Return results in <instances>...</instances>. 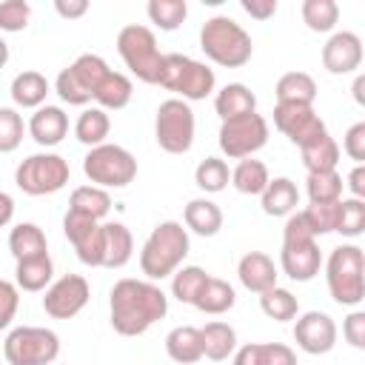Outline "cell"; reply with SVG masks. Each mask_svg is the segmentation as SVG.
Instances as JSON below:
<instances>
[{"label": "cell", "mask_w": 365, "mask_h": 365, "mask_svg": "<svg viewBox=\"0 0 365 365\" xmlns=\"http://www.w3.org/2000/svg\"><path fill=\"white\" fill-rule=\"evenodd\" d=\"M111 328L120 336H140L168 314L165 291L151 279L123 277L108 294Z\"/></svg>", "instance_id": "obj_1"}, {"label": "cell", "mask_w": 365, "mask_h": 365, "mask_svg": "<svg viewBox=\"0 0 365 365\" xmlns=\"http://www.w3.org/2000/svg\"><path fill=\"white\" fill-rule=\"evenodd\" d=\"M188 251H191V240H188V231L182 228V222L163 220L151 228V234L145 237V242L140 248V268L151 282L165 279L182 265Z\"/></svg>", "instance_id": "obj_2"}, {"label": "cell", "mask_w": 365, "mask_h": 365, "mask_svg": "<svg viewBox=\"0 0 365 365\" xmlns=\"http://www.w3.org/2000/svg\"><path fill=\"white\" fill-rule=\"evenodd\" d=\"M200 48L211 63H217L222 68H240L251 60L254 40L234 17L214 14L200 29Z\"/></svg>", "instance_id": "obj_3"}, {"label": "cell", "mask_w": 365, "mask_h": 365, "mask_svg": "<svg viewBox=\"0 0 365 365\" xmlns=\"http://www.w3.org/2000/svg\"><path fill=\"white\" fill-rule=\"evenodd\" d=\"M328 294L336 305H359L365 299V254L356 242H342L331 248L325 259Z\"/></svg>", "instance_id": "obj_4"}, {"label": "cell", "mask_w": 365, "mask_h": 365, "mask_svg": "<svg viewBox=\"0 0 365 365\" xmlns=\"http://www.w3.org/2000/svg\"><path fill=\"white\" fill-rule=\"evenodd\" d=\"M165 91H174L180 100L185 103H197L205 100L208 94H214L217 88V74L214 68H208L205 63L188 57V54H163V66H160V83Z\"/></svg>", "instance_id": "obj_5"}, {"label": "cell", "mask_w": 365, "mask_h": 365, "mask_svg": "<svg viewBox=\"0 0 365 365\" xmlns=\"http://www.w3.org/2000/svg\"><path fill=\"white\" fill-rule=\"evenodd\" d=\"M117 51L125 63V68L148 83V86H157L160 83V66H163V51L157 46V37L148 26H140V23H128L117 31Z\"/></svg>", "instance_id": "obj_6"}, {"label": "cell", "mask_w": 365, "mask_h": 365, "mask_svg": "<svg viewBox=\"0 0 365 365\" xmlns=\"http://www.w3.org/2000/svg\"><path fill=\"white\" fill-rule=\"evenodd\" d=\"M83 174L97 188H125L137 177V157L117 143H103L83 157Z\"/></svg>", "instance_id": "obj_7"}, {"label": "cell", "mask_w": 365, "mask_h": 365, "mask_svg": "<svg viewBox=\"0 0 365 365\" xmlns=\"http://www.w3.org/2000/svg\"><path fill=\"white\" fill-rule=\"evenodd\" d=\"M71 168L68 160L57 151H40L26 157L17 168H14V182L23 194L29 197H46V194H57L60 188L68 185Z\"/></svg>", "instance_id": "obj_8"}, {"label": "cell", "mask_w": 365, "mask_h": 365, "mask_svg": "<svg viewBox=\"0 0 365 365\" xmlns=\"http://www.w3.org/2000/svg\"><path fill=\"white\" fill-rule=\"evenodd\" d=\"M197 134V117L191 106L180 97H168L160 103L154 117V137L157 145L168 154H188Z\"/></svg>", "instance_id": "obj_9"}, {"label": "cell", "mask_w": 365, "mask_h": 365, "mask_svg": "<svg viewBox=\"0 0 365 365\" xmlns=\"http://www.w3.org/2000/svg\"><path fill=\"white\" fill-rule=\"evenodd\" d=\"M3 356L9 365H51L60 356V336L40 325L11 328L3 342Z\"/></svg>", "instance_id": "obj_10"}, {"label": "cell", "mask_w": 365, "mask_h": 365, "mask_svg": "<svg viewBox=\"0 0 365 365\" xmlns=\"http://www.w3.org/2000/svg\"><path fill=\"white\" fill-rule=\"evenodd\" d=\"M108 63L100 54H80L71 66H66L57 80H54V91L60 94L63 103L68 106H86L94 100L97 86L106 80L108 74Z\"/></svg>", "instance_id": "obj_11"}, {"label": "cell", "mask_w": 365, "mask_h": 365, "mask_svg": "<svg viewBox=\"0 0 365 365\" xmlns=\"http://www.w3.org/2000/svg\"><path fill=\"white\" fill-rule=\"evenodd\" d=\"M217 143H220V151L231 160L254 157L268 143V120L257 111L234 117V120H222Z\"/></svg>", "instance_id": "obj_12"}, {"label": "cell", "mask_w": 365, "mask_h": 365, "mask_svg": "<svg viewBox=\"0 0 365 365\" xmlns=\"http://www.w3.org/2000/svg\"><path fill=\"white\" fill-rule=\"evenodd\" d=\"M91 299V285L83 274H63L46 288L43 311L51 319H71L77 317Z\"/></svg>", "instance_id": "obj_13"}, {"label": "cell", "mask_w": 365, "mask_h": 365, "mask_svg": "<svg viewBox=\"0 0 365 365\" xmlns=\"http://www.w3.org/2000/svg\"><path fill=\"white\" fill-rule=\"evenodd\" d=\"M274 125L297 145H308L328 134L325 120L314 111V106H297V103H277L274 106Z\"/></svg>", "instance_id": "obj_14"}, {"label": "cell", "mask_w": 365, "mask_h": 365, "mask_svg": "<svg viewBox=\"0 0 365 365\" xmlns=\"http://www.w3.org/2000/svg\"><path fill=\"white\" fill-rule=\"evenodd\" d=\"M63 234L74 245V254L83 265L103 268V222L88 220V217L74 214V211H66Z\"/></svg>", "instance_id": "obj_15"}, {"label": "cell", "mask_w": 365, "mask_h": 365, "mask_svg": "<svg viewBox=\"0 0 365 365\" xmlns=\"http://www.w3.org/2000/svg\"><path fill=\"white\" fill-rule=\"evenodd\" d=\"M294 342L299 351L311 354V356H319V354H328L334 351L336 345V322L325 314V311H305V314H297V322H294Z\"/></svg>", "instance_id": "obj_16"}, {"label": "cell", "mask_w": 365, "mask_h": 365, "mask_svg": "<svg viewBox=\"0 0 365 365\" xmlns=\"http://www.w3.org/2000/svg\"><path fill=\"white\" fill-rule=\"evenodd\" d=\"M279 268L294 282H311L322 268V251L317 240H294L282 242L279 251Z\"/></svg>", "instance_id": "obj_17"}, {"label": "cell", "mask_w": 365, "mask_h": 365, "mask_svg": "<svg viewBox=\"0 0 365 365\" xmlns=\"http://www.w3.org/2000/svg\"><path fill=\"white\" fill-rule=\"evenodd\" d=\"M322 66L331 74H354L362 66V40L356 31H331L322 46Z\"/></svg>", "instance_id": "obj_18"}, {"label": "cell", "mask_w": 365, "mask_h": 365, "mask_svg": "<svg viewBox=\"0 0 365 365\" xmlns=\"http://www.w3.org/2000/svg\"><path fill=\"white\" fill-rule=\"evenodd\" d=\"M29 134L37 145L51 148L57 143H63V137L68 134V114L60 106H40L34 108V114L29 117Z\"/></svg>", "instance_id": "obj_19"}, {"label": "cell", "mask_w": 365, "mask_h": 365, "mask_svg": "<svg viewBox=\"0 0 365 365\" xmlns=\"http://www.w3.org/2000/svg\"><path fill=\"white\" fill-rule=\"evenodd\" d=\"M237 277H240V282H242L245 291L262 294V291H268V288L277 285V277L279 274H277L274 259L265 251H248L237 262Z\"/></svg>", "instance_id": "obj_20"}, {"label": "cell", "mask_w": 365, "mask_h": 365, "mask_svg": "<svg viewBox=\"0 0 365 365\" xmlns=\"http://www.w3.org/2000/svg\"><path fill=\"white\" fill-rule=\"evenodd\" d=\"M259 205L268 217H288L299 205V188L291 177H274L259 194Z\"/></svg>", "instance_id": "obj_21"}, {"label": "cell", "mask_w": 365, "mask_h": 365, "mask_svg": "<svg viewBox=\"0 0 365 365\" xmlns=\"http://www.w3.org/2000/svg\"><path fill=\"white\" fill-rule=\"evenodd\" d=\"M234 365H297V354L285 342H248L234 351Z\"/></svg>", "instance_id": "obj_22"}, {"label": "cell", "mask_w": 365, "mask_h": 365, "mask_svg": "<svg viewBox=\"0 0 365 365\" xmlns=\"http://www.w3.org/2000/svg\"><path fill=\"white\" fill-rule=\"evenodd\" d=\"M214 111L220 120H234L242 114L257 111V94L245 83H225L214 94Z\"/></svg>", "instance_id": "obj_23"}, {"label": "cell", "mask_w": 365, "mask_h": 365, "mask_svg": "<svg viewBox=\"0 0 365 365\" xmlns=\"http://www.w3.org/2000/svg\"><path fill=\"white\" fill-rule=\"evenodd\" d=\"M182 222H185V231H194L197 237H214L222 228V211L214 200L197 197V200H188L182 211Z\"/></svg>", "instance_id": "obj_24"}, {"label": "cell", "mask_w": 365, "mask_h": 365, "mask_svg": "<svg viewBox=\"0 0 365 365\" xmlns=\"http://www.w3.org/2000/svg\"><path fill=\"white\" fill-rule=\"evenodd\" d=\"M48 91H51V86H48L46 74H40L34 68L14 74V80L9 86V94H11L14 106H20V108H40V106H46Z\"/></svg>", "instance_id": "obj_25"}, {"label": "cell", "mask_w": 365, "mask_h": 365, "mask_svg": "<svg viewBox=\"0 0 365 365\" xmlns=\"http://www.w3.org/2000/svg\"><path fill=\"white\" fill-rule=\"evenodd\" d=\"M134 254V237L123 222H103V268H123Z\"/></svg>", "instance_id": "obj_26"}, {"label": "cell", "mask_w": 365, "mask_h": 365, "mask_svg": "<svg viewBox=\"0 0 365 365\" xmlns=\"http://www.w3.org/2000/svg\"><path fill=\"white\" fill-rule=\"evenodd\" d=\"M200 339H202V356H208L211 362H222L237 351V331L222 319L205 322L200 328Z\"/></svg>", "instance_id": "obj_27"}, {"label": "cell", "mask_w": 365, "mask_h": 365, "mask_svg": "<svg viewBox=\"0 0 365 365\" xmlns=\"http://www.w3.org/2000/svg\"><path fill=\"white\" fill-rule=\"evenodd\" d=\"M165 354L168 359L180 362V365H194L202 359V339H200V328L194 325H177L168 331L165 336Z\"/></svg>", "instance_id": "obj_28"}, {"label": "cell", "mask_w": 365, "mask_h": 365, "mask_svg": "<svg viewBox=\"0 0 365 365\" xmlns=\"http://www.w3.org/2000/svg\"><path fill=\"white\" fill-rule=\"evenodd\" d=\"M9 251H11L14 262L31 259V257H43V254H48V240H46V234H43L40 225H34V222H17L9 231Z\"/></svg>", "instance_id": "obj_29"}, {"label": "cell", "mask_w": 365, "mask_h": 365, "mask_svg": "<svg viewBox=\"0 0 365 365\" xmlns=\"http://www.w3.org/2000/svg\"><path fill=\"white\" fill-rule=\"evenodd\" d=\"M54 279V262L48 254L43 257H31V259H20L14 265V285L20 291H29V294H37V291H46Z\"/></svg>", "instance_id": "obj_30"}, {"label": "cell", "mask_w": 365, "mask_h": 365, "mask_svg": "<svg viewBox=\"0 0 365 365\" xmlns=\"http://www.w3.org/2000/svg\"><path fill=\"white\" fill-rule=\"evenodd\" d=\"M68 211L74 214H83L88 220H106L108 211H111V194L106 188H97V185H80L71 191L68 197Z\"/></svg>", "instance_id": "obj_31"}, {"label": "cell", "mask_w": 365, "mask_h": 365, "mask_svg": "<svg viewBox=\"0 0 365 365\" xmlns=\"http://www.w3.org/2000/svg\"><path fill=\"white\" fill-rule=\"evenodd\" d=\"M237 302V291L231 282L220 279V277H208V282L202 285L200 297L194 299V308L202 311V314H211V317H220L225 311H231Z\"/></svg>", "instance_id": "obj_32"}, {"label": "cell", "mask_w": 365, "mask_h": 365, "mask_svg": "<svg viewBox=\"0 0 365 365\" xmlns=\"http://www.w3.org/2000/svg\"><path fill=\"white\" fill-rule=\"evenodd\" d=\"M277 103H297V106H314L317 100V83L308 71H288L277 80Z\"/></svg>", "instance_id": "obj_33"}, {"label": "cell", "mask_w": 365, "mask_h": 365, "mask_svg": "<svg viewBox=\"0 0 365 365\" xmlns=\"http://www.w3.org/2000/svg\"><path fill=\"white\" fill-rule=\"evenodd\" d=\"M131 94H134L131 80L123 71H108L106 80L97 86L94 100H97V108H103V111H120L131 103Z\"/></svg>", "instance_id": "obj_34"}, {"label": "cell", "mask_w": 365, "mask_h": 365, "mask_svg": "<svg viewBox=\"0 0 365 365\" xmlns=\"http://www.w3.org/2000/svg\"><path fill=\"white\" fill-rule=\"evenodd\" d=\"M268 165L262 160H254V157H245L234 165L231 171V185L240 191V194H248V197H259L262 188L268 185Z\"/></svg>", "instance_id": "obj_35"}, {"label": "cell", "mask_w": 365, "mask_h": 365, "mask_svg": "<svg viewBox=\"0 0 365 365\" xmlns=\"http://www.w3.org/2000/svg\"><path fill=\"white\" fill-rule=\"evenodd\" d=\"M108 131H111L108 111H103V108H97V106H94V108H83L80 117H77V123H74V137H77L83 145H88V148L103 145L106 137H108Z\"/></svg>", "instance_id": "obj_36"}, {"label": "cell", "mask_w": 365, "mask_h": 365, "mask_svg": "<svg viewBox=\"0 0 365 365\" xmlns=\"http://www.w3.org/2000/svg\"><path fill=\"white\" fill-rule=\"evenodd\" d=\"M302 154V165L308 174H317V171H336V163H339V145L331 134L308 143L299 148Z\"/></svg>", "instance_id": "obj_37"}, {"label": "cell", "mask_w": 365, "mask_h": 365, "mask_svg": "<svg viewBox=\"0 0 365 365\" xmlns=\"http://www.w3.org/2000/svg\"><path fill=\"white\" fill-rule=\"evenodd\" d=\"M208 271L200 268V265H180L174 274H171V297L185 302V305H194V299L200 297L202 285L208 282Z\"/></svg>", "instance_id": "obj_38"}, {"label": "cell", "mask_w": 365, "mask_h": 365, "mask_svg": "<svg viewBox=\"0 0 365 365\" xmlns=\"http://www.w3.org/2000/svg\"><path fill=\"white\" fill-rule=\"evenodd\" d=\"M299 14H302V23L311 31H317V34H328L339 23V6H336V0H302Z\"/></svg>", "instance_id": "obj_39"}, {"label": "cell", "mask_w": 365, "mask_h": 365, "mask_svg": "<svg viewBox=\"0 0 365 365\" xmlns=\"http://www.w3.org/2000/svg\"><path fill=\"white\" fill-rule=\"evenodd\" d=\"M259 308H262V314H265L268 319H274V322H291V319H297V314H299L297 297H294L288 288H279V285H274V288H268V291L259 294Z\"/></svg>", "instance_id": "obj_40"}, {"label": "cell", "mask_w": 365, "mask_h": 365, "mask_svg": "<svg viewBox=\"0 0 365 365\" xmlns=\"http://www.w3.org/2000/svg\"><path fill=\"white\" fill-rule=\"evenodd\" d=\"M145 14L160 31H177L188 17V3L185 0H148Z\"/></svg>", "instance_id": "obj_41"}, {"label": "cell", "mask_w": 365, "mask_h": 365, "mask_svg": "<svg viewBox=\"0 0 365 365\" xmlns=\"http://www.w3.org/2000/svg\"><path fill=\"white\" fill-rule=\"evenodd\" d=\"M342 177L336 171H317L308 174L305 180V191L311 205H325V202H339L342 200Z\"/></svg>", "instance_id": "obj_42"}, {"label": "cell", "mask_w": 365, "mask_h": 365, "mask_svg": "<svg viewBox=\"0 0 365 365\" xmlns=\"http://www.w3.org/2000/svg\"><path fill=\"white\" fill-rule=\"evenodd\" d=\"M336 234L356 240L365 231V200H354V197H342L336 202Z\"/></svg>", "instance_id": "obj_43"}, {"label": "cell", "mask_w": 365, "mask_h": 365, "mask_svg": "<svg viewBox=\"0 0 365 365\" xmlns=\"http://www.w3.org/2000/svg\"><path fill=\"white\" fill-rule=\"evenodd\" d=\"M228 180H231L228 163L220 160V157H205V160H200V165L194 168V182H197V188L205 191V194L222 191V188L228 185Z\"/></svg>", "instance_id": "obj_44"}, {"label": "cell", "mask_w": 365, "mask_h": 365, "mask_svg": "<svg viewBox=\"0 0 365 365\" xmlns=\"http://www.w3.org/2000/svg\"><path fill=\"white\" fill-rule=\"evenodd\" d=\"M23 117L11 106H0V154H11L23 143Z\"/></svg>", "instance_id": "obj_45"}, {"label": "cell", "mask_w": 365, "mask_h": 365, "mask_svg": "<svg viewBox=\"0 0 365 365\" xmlns=\"http://www.w3.org/2000/svg\"><path fill=\"white\" fill-rule=\"evenodd\" d=\"M31 20V6L26 0H6L0 3V31L17 34L29 26Z\"/></svg>", "instance_id": "obj_46"}, {"label": "cell", "mask_w": 365, "mask_h": 365, "mask_svg": "<svg viewBox=\"0 0 365 365\" xmlns=\"http://www.w3.org/2000/svg\"><path fill=\"white\" fill-rule=\"evenodd\" d=\"M302 217L308 220L314 237H325V234H334L336 228V202H325V205H308L302 211Z\"/></svg>", "instance_id": "obj_47"}, {"label": "cell", "mask_w": 365, "mask_h": 365, "mask_svg": "<svg viewBox=\"0 0 365 365\" xmlns=\"http://www.w3.org/2000/svg\"><path fill=\"white\" fill-rule=\"evenodd\" d=\"M17 308H20V288L9 279H0V331L11 325V319L17 317Z\"/></svg>", "instance_id": "obj_48"}, {"label": "cell", "mask_w": 365, "mask_h": 365, "mask_svg": "<svg viewBox=\"0 0 365 365\" xmlns=\"http://www.w3.org/2000/svg\"><path fill=\"white\" fill-rule=\"evenodd\" d=\"M342 336L351 348L365 351V311H351L342 319Z\"/></svg>", "instance_id": "obj_49"}, {"label": "cell", "mask_w": 365, "mask_h": 365, "mask_svg": "<svg viewBox=\"0 0 365 365\" xmlns=\"http://www.w3.org/2000/svg\"><path fill=\"white\" fill-rule=\"evenodd\" d=\"M342 151L359 165L365 160V123H354L342 137Z\"/></svg>", "instance_id": "obj_50"}, {"label": "cell", "mask_w": 365, "mask_h": 365, "mask_svg": "<svg viewBox=\"0 0 365 365\" xmlns=\"http://www.w3.org/2000/svg\"><path fill=\"white\" fill-rule=\"evenodd\" d=\"M294 240H317L314 231H311V225H308V220L302 217V211L288 214L285 228H282V242H294Z\"/></svg>", "instance_id": "obj_51"}, {"label": "cell", "mask_w": 365, "mask_h": 365, "mask_svg": "<svg viewBox=\"0 0 365 365\" xmlns=\"http://www.w3.org/2000/svg\"><path fill=\"white\" fill-rule=\"evenodd\" d=\"M240 6L254 20H271L277 14V0H240Z\"/></svg>", "instance_id": "obj_52"}, {"label": "cell", "mask_w": 365, "mask_h": 365, "mask_svg": "<svg viewBox=\"0 0 365 365\" xmlns=\"http://www.w3.org/2000/svg\"><path fill=\"white\" fill-rule=\"evenodd\" d=\"M54 11L63 20H80L88 11V0H54Z\"/></svg>", "instance_id": "obj_53"}, {"label": "cell", "mask_w": 365, "mask_h": 365, "mask_svg": "<svg viewBox=\"0 0 365 365\" xmlns=\"http://www.w3.org/2000/svg\"><path fill=\"white\" fill-rule=\"evenodd\" d=\"M342 185H348V191H351L354 200H365V165H362V163L354 165L351 174H348V180H345Z\"/></svg>", "instance_id": "obj_54"}, {"label": "cell", "mask_w": 365, "mask_h": 365, "mask_svg": "<svg viewBox=\"0 0 365 365\" xmlns=\"http://www.w3.org/2000/svg\"><path fill=\"white\" fill-rule=\"evenodd\" d=\"M11 217H14V200H11V194L0 191V228H6L11 222Z\"/></svg>", "instance_id": "obj_55"}, {"label": "cell", "mask_w": 365, "mask_h": 365, "mask_svg": "<svg viewBox=\"0 0 365 365\" xmlns=\"http://www.w3.org/2000/svg\"><path fill=\"white\" fill-rule=\"evenodd\" d=\"M354 100L359 103V106H365V74H356V80H354Z\"/></svg>", "instance_id": "obj_56"}, {"label": "cell", "mask_w": 365, "mask_h": 365, "mask_svg": "<svg viewBox=\"0 0 365 365\" xmlns=\"http://www.w3.org/2000/svg\"><path fill=\"white\" fill-rule=\"evenodd\" d=\"M6 63H9V43L0 37V68H3Z\"/></svg>", "instance_id": "obj_57"}]
</instances>
